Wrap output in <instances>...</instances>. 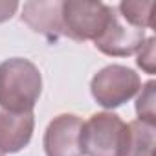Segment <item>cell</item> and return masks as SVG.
<instances>
[{"label":"cell","mask_w":156,"mask_h":156,"mask_svg":"<svg viewBox=\"0 0 156 156\" xmlns=\"http://www.w3.org/2000/svg\"><path fill=\"white\" fill-rule=\"evenodd\" d=\"M154 42H156L154 37L145 39V42H143V46H141V50H140V55H138V66H140L141 70H145L147 73H154V72H156Z\"/></svg>","instance_id":"7c38bea8"},{"label":"cell","mask_w":156,"mask_h":156,"mask_svg":"<svg viewBox=\"0 0 156 156\" xmlns=\"http://www.w3.org/2000/svg\"><path fill=\"white\" fill-rule=\"evenodd\" d=\"M152 9L154 0H145V2H132V0H123L118 6V13L132 26L136 28H152Z\"/></svg>","instance_id":"30bf717a"},{"label":"cell","mask_w":156,"mask_h":156,"mask_svg":"<svg viewBox=\"0 0 156 156\" xmlns=\"http://www.w3.org/2000/svg\"><path fill=\"white\" fill-rule=\"evenodd\" d=\"M19 8V2H15V0H0V22H6L13 17V13L17 11Z\"/></svg>","instance_id":"4fadbf2b"},{"label":"cell","mask_w":156,"mask_h":156,"mask_svg":"<svg viewBox=\"0 0 156 156\" xmlns=\"http://www.w3.org/2000/svg\"><path fill=\"white\" fill-rule=\"evenodd\" d=\"M125 123L118 114L98 112L81 129V151L87 156H119L125 138Z\"/></svg>","instance_id":"3957f363"},{"label":"cell","mask_w":156,"mask_h":156,"mask_svg":"<svg viewBox=\"0 0 156 156\" xmlns=\"http://www.w3.org/2000/svg\"><path fill=\"white\" fill-rule=\"evenodd\" d=\"M145 42V30L129 24L116 8L110 9V17L103 33L94 41V46L105 55L127 57L141 50Z\"/></svg>","instance_id":"5b68a950"},{"label":"cell","mask_w":156,"mask_h":156,"mask_svg":"<svg viewBox=\"0 0 156 156\" xmlns=\"http://www.w3.org/2000/svg\"><path fill=\"white\" fill-rule=\"evenodd\" d=\"M154 81H149L143 88H141V94L138 96V101H136V112H138V118L141 121H147V123H152L156 125V96H154Z\"/></svg>","instance_id":"8fae6325"},{"label":"cell","mask_w":156,"mask_h":156,"mask_svg":"<svg viewBox=\"0 0 156 156\" xmlns=\"http://www.w3.org/2000/svg\"><path fill=\"white\" fill-rule=\"evenodd\" d=\"M33 112H9L0 107V152L22 151L33 134Z\"/></svg>","instance_id":"52a82bcc"},{"label":"cell","mask_w":156,"mask_h":156,"mask_svg":"<svg viewBox=\"0 0 156 156\" xmlns=\"http://www.w3.org/2000/svg\"><path fill=\"white\" fill-rule=\"evenodd\" d=\"M0 156H4V154H0Z\"/></svg>","instance_id":"5bb4252c"},{"label":"cell","mask_w":156,"mask_h":156,"mask_svg":"<svg viewBox=\"0 0 156 156\" xmlns=\"http://www.w3.org/2000/svg\"><path fill=\"white\" fill-rule=\"evenodd\" d=\"M59 0L48 2H26L22 8V20L37 33L55 41L62 35V17Z\"/></svg>","instance_id":"ba28073f"},{"label":"cell","mask_w":156,"mask_h":156,"mask_svg":"<svg viewBox=\"0 0 156 156\" xmlns=\"http://www.w3.org/2000/svg\"><path fill=\"white\" fill-rule=\"evenodd\" d=\"M83 119L75 114H61L50 121L44 132L46 156H83L81 151Z\"/></svg>","instance_id":"8992f818"},{"label":"cell","mask_w":156,"mask_h":156,"mask_svg":"<svg viewBox=\"0 0 156 156\" xmlns=\"http://www.w3.org/2000/svg\"><path fill=\"white\" fill-rule=\"evenodd\" d=\"M42 90L39 68L22 57L0 62V107L9 112H33Z\"/></svg>","instance_id":"6da1fadb"},{"label":"cell","mask_w":156,"mask_h":156,"mask_svg":"<svg viewBox=\"0 0 156 156\" xmlns=\"http://www.w3.org/2000/svg\"><path fill=\"white\" fill-rule=\"evenodd\" d=\"M141 88L140 75L127 66L110 64L99 70L90 83L94 99L105 108H116L132 99Z\"/></svg>","instance_id":"277c9868"},{"label":"cell","mask_w":156,"mask_h":156,"mask_svg":"<svg viewBox=\"0 0 156 156\" xmlns=\"http://www.w3.org/2000/svg\"><path fill=\"white\" fill-rule=\"evenodd\" d=\"M112 6L87 0H64L61 6L62 35L73 41H96L107 28Z\"/></svg>","instance_id":"7a4b0ae2"},{"label":"cell","mask_w":156,"mask_h":156,"mask_svg":"<svg viewBox=\"0 0 156 156\" xmlns=\"http://www.w3.org/2000/svg\"><path fill=\"white\" fill-rule=\"evenodd\" d=\"M156 125L136 119L125 127V138L119 156H154Z\"/></svg>","instance_id":"9c48e42d"}]
</instances>
